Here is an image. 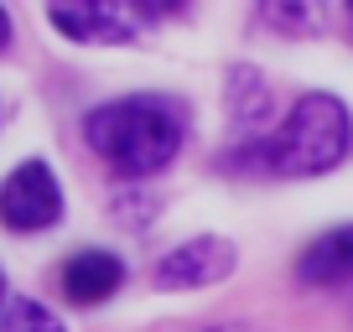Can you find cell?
I'll list each match as a JSON object with an SVG mask.
<instances>
[{
  "label": "cell",
  "mask_w": 353,
  "mask_h": 332,
  "mask_svg": "<svg viewBox=\"0 0 353 332\" xmlns=\"http://www.w3.org/2000/svg\"><path fill=\"white\" fill-rule=\"evenodd\" d=\"M63 218V187L47 161H21L0 182V223L11 234H37Z\"/></svg>",
  "instance_id": "3"
},
{
  "label": "cell",
  "mask_w": 353,
  "mask_h": 332,
  "mask_svg": "<svg viewBox=\"0 0 353 332\" xmlns=\"http://www.w3.org/2000/svg\"><path fill=\"white\" fill-rule=\"evenodd\" d=\"M260 16H265L270 26H291V32H301V26H317L312 6H260Z\"/></svg>",
  "instance_id": "10"
},
{
  "label": "cell",
  "mask_w": 353,
  "mask_h": 332,
  "mask_svg": "<svg viewBox=\"0 0 353 332\" xmlns=\"http://www.w3.org/2000/svg\"><path fill=\"white\" fill-rule=\"evenodd\" d=\"M296 276L307 286H343V280H353V223L312 239L296 260Z\"/></svg>",
  "instance_id": "7"
},
{
  "label": "cell",
  "mask_w": 353,
  "mask_h": 332,
  "mask_svg": "<svg viewBox=\"0 0 353 332\" xmlns=\"http://www.w3.org/2000/svg\"><path fill=\"white\" fill-rule=\"evenodd\" d=\"M229 114H234V130H239V120H244V135L239 141H250V130L265 120V110H270V94H265V83H260V73L254 68H234L229 73Z\"/></svg>",
  "instance_id": "8"
},
{
  "label": "cell",
  "mask_w": 353,
  "mask_h": 332,
  "mask_svg": "<svg viewBox=\"0 0 353 332\" xmlns=\"http://www.w3.org/2000/svg\"><path fill=\"white\" fill-rule=\"evenodd\" d=\"M348 26H353V6H348Z\"/></svg>",
  "instance_id": "14"
},
{
  "label": "cell",
  "mask_w": 353,
  "mask_h": 332,
  "mask_svg": "<svg viewBox=\"0 0 353 332\" xmlns=\"http://www.w3.org/2000/svg\"><path fill=\"white\" fill-rule=\"evenodd\" d=\"M83 135L120 177H151L182 145V110L161 94H130V99L99 104L83 120Z\"/></svg>",
  "instance_id": "2"
},
{
  "label": "cell",
  "mask_w": 353,
  "mask_h": 332,
  "mask_svg": "<svg viewBox=\"0 0 353 332\" xmlns=\"http://www.w3.org/2000/svg\"><path fill=\"white\" fill-rule=\"evenodd\" d=\"M47 16H52V26L63 37H73V42H130L135 37V6H104V0H57V6H47Z\"/></svg>",
  "instance_id": "5"
},
{
  "label": "cell",
  "mask_w": 353,
  "mask_h": 332,
  "mask_svg": "<svg viewBox=\"0 0 353 332\" xmlns=\"http://www.w3.org/2000/svg\"><path fill=\"white\" fill-rule=\"evenodd\" d=\"M348 110L332 94H301L276 135H250L223 166L270 172V177H317L348 156Z\"/></svg>",
  "instance_id": "1"
},
{
  "label": "cell",
  "mask_w": 353,
  "mask_h": 332,
  "mask_svg": "<svg viewBox=\"0 0 353 332\" xmlns=\"http://www.w3.org/2000/svg\"><path fill=\"white\" fill-rule=\"evenodd\" d=\"M6 42H11V16L0 11V47H6Z\"/></svg>",
  "instance_id": "12"
},
{
  "label": "cell",
  "mask_w": 353,
  "mask_h": 332,
  "mask_svg": "<svg viewBox=\"0 0 353 332\" xmlns=\"http://www.w3.org/2000/svg\"><path fill=\"white\" fill-rule=\"evenodd\" d=\"M0 332H63V322H57L42 301L16 296V301H6V311H0Z\"/></svg>",
  "instance_id": "9"
},
{
  "label": "cell",
  "mask_w": 353,
  "mask_h": 332,
  "mask_svg": "<svg viewBox=\"0 0 353 332\" xmlns=\"http://www.w3.org/2000/svg\"><path fill=\"white\" fill-rule=\"evenodd\" d=\"M0 311H6V276H0Z\"/></svg>",
  "instance_id": "13"
},
{
  "label": "cell",
  "mask_w": 353,
  "mask_h": 332,
  "mask_svg": "<svg viewBox=\"0 0 353 332\" xmlns=\"http://www.w3.org/2000/svg\"><path fill=\"white\" fill-rule=\"evenodd\" d=\"M208 332H265V327H244V322H223V327H208Z\"/></svg>",
  "instance_id": "11"
},
{
  "label": "cell",
  "mask_w": 353,
  "mask_h": 332,
  "mask_svg": "<svg viewBox=\"0 0 353 332\" xmlns=\"http://www.w3.org/2000/svg\"><path fill=\"white\" fill-rule=\"evenodd\" d=\"M120 286H125V260L120 255H110V249H78V255H68V265H63L68 301L99 307V301H110Z\"/></svg>",
  "instance_id": "6"
},
{
  "label": "cell",
  "mask_w": 353,
  "mask_h": 332,
  "mask_svg": "<svg viewBox=\"0 0 353 332\" xmlns=\"http://www.w3.org/2000/svg\"><path fill=\"white\" fill-rule=\"evenodd\" d=\"M234 265H239V249L229 239H219V234H203V239L176 244V249H166L156 260V286L161 291H198V286L223 280Z\"/></svg>",
  "instance_id": "4"
}]
</instances>
